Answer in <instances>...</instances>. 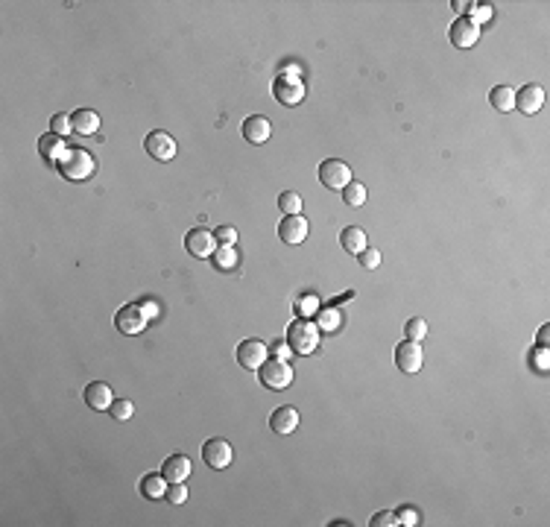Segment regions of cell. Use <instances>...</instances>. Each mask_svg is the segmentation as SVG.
<instances>
[{
	"label": "cell",
	"instance_id": "6da1fadb",
	"mask_svg": "<svg viewBox=\"0 0 550 527\" xmlns=\"http://www.w3.org/2000/svg\"><path fill=\"white\" fill-rule=\"evenodd\" d=\"M56 164H59L62 176H64V179H74V182H82V179L94 176V170H97L94 158H91L85 150H82V146H68V150L62 153V158H59Z\"/></svg>",
	"mask_w": 550,
	"mask_h": 527
},
{
	"label": "cell",
	"instance_id": "7a4b0ae2",
	"mask_svg": "<svg viewBox=\"0 0 550 527\" xmlns=\"http://www.w3.org/2000/svg\"><path fill=\"white\" fill-rule=\"evenodd\" d=\"M287 343H290V349L296 355L316 352V345H319V325L310 322V320H296L287 328Z\"/></svg>",
	"mask_w": 550,
	"mask_h": 527
},
{
	"label": "cell",
	"instance_id": "3957f363",
	"mask_svg": "<svg viewBox=\"0 0 550 527\" xmlns=\"http://www.w3.org/2000/svg\"><path fill=\"white\" fill-rule=\"evenodd\" d=\"M258 372H261V384L266 390H287L290 381H293V367L287 364V360H281V357L263 360V367Z\"/></svg>",
	"mask_w": 550,
	"mask_h": 527
},
{
	"label": "cell",
	"instance_id": "277c9868",
	"mask_svg": "<svg viewBox=\"0 0 550 527\" xmlns=\"http://www.w3.org/2000/svg\"><path fill=\"white\" fill-rule=\"evenodd\" d=\"M273 94H275L278 103L298 106L305 100V82H302V76H296V74H281L273 82Z\"/></svg>",
	"mask_w": 550,
	"mask_h": 527
},
{
	"label": "cell",
	"instance_id": "5b68a950",
	"mask_svg": "<svg viewBox=\"0 0 550 527\" xmlns=\"http://www.w3.org/2000/svg\"><path fill=\"white\" fill-rule=\"evenodd\" d=\"M319 182L331 191H343L348 182H352V167L340 158H328L319 164Z\"/></svg>",
	"mask_w": 550,
	"mask_h": 527
},
{
	"label": "cell",
	"instance_id": "8992f818",
	"mask_svg": "<svg viewBox=\"0 0 550 527\" xmlns=\"http://www.w3.org/2000/svg\"><path fill=\"white\" fill-rule=\"evenodd\" d=\"M114 325H118V331H121V334H129V337L141 334V331H144V325H146V314H144V308H141V305H135V302L123 305V308L118 310V317H114Z\"/></svg>",
	"mask_w": 550,
	"mask_h": 527
},
{
	"label": "cell",
	"instance_id": "52a82bcc",
	"mask_svg": "<svg viewBox=\"0 0 550 527\" xmlns=\"http://www.w3.org/2000/svg\"><path fill=\"white\" fill-rule=\"evenodd\" d=\"M266 343L263 340H258V337H249V340H243L240 345H238V360H240V367L243 369H261L263 367V360H266Z\"/></svg>",
	"mask_w": 550,
	"mask_h": 527
},
{
	"label": "cell",
	"instance_id": "ba28073f",
	"mask_svg": "<svg viewBox=\"0 0 550 527\" xmlns=\"http://www.w3.org/2000/svg\"><path fill=\"white\" fill-rule=\"evenodd\" d=\"M231 457H235V449L228 446L226 439H208L205 446H202V460H205V466H211V469H228V463H231Z\"/></svg>",
	"mask_w": 550,
	"mask_h": 527
},
{
	"label": "cell",
	"instance_id": "9c48e42d",
	"mask_svg": "<svg viewBox=\"0 0 550 527\" xmlns=\"http://www.w3.org/2000/svg\"><path fill=\"white\" fill-rule=\"evenodd\" d=\"M185 246H188V252L193 258H211L216 252V238L208 232L205 226H199V228H191V232H188Z\"/></svg>",
	"mask_w": 550,
	"mask_h": 527
},
{
	"label": "cell",
	"instance_id": "30bf717a",
	"mask_svg": "<svg viewBox=\"0 0 550 527\" xmlns=\"http://www.w3.org/2000/svg\"><path fill=\"white\" fill-rule=\"evenodd\" d=\"M144 146H146V153L153 156L156 161H170V158H176V141H173V135H167V132H161V129L149 132L146 141H144Z\"/></svg>",
	"mask_w": 550,
	"mask_h": 527
},
{
	"label": "cell",
	"instance_id": "8fae6325",
	"mask_svg": "<svg viewBox=\"0 0 550 527\" xmlns=\"http://www.w3.org/2000/svg\"><path fill=\"white\" fill-rule=\"evenodd\" d=\"M480 39V24H474V18H457L451 27V44L457 50H465V47H474Z\"/></svg>",
	"mask_w": 550,
	"mask_h": 527
},
{
	"label": "cell",
	"instance_id": "7c38bea8",
	"mask_svg": "<svg viewBox=\"0 0 550 527\" xmlns=\"http://www.w3.org/2000/svg\"><path fill=\"white\" fill-rule=\"evenodd\" d=\"M422 360H425V355H422V349H419V343H413V340H407V343H401L395 349V364H398V369L401 372H407V375H415L422 369Z\"/></svg>",
	"mask_w": 550,
	"mask_h": 527
},
{
	"label": "cell",
	"instance_id": "4fadbf2b",
	"mask_svg": "<svg viewBox=\"0 0 550 527\" xmlns=\"http://www.w3.org/2000/svg\"><path fill=\"white\" fill-rule=\"evenodd\" d=\"M278 238L284 243H290V246L302 243L308 238V220L302 217V214H287V217L281 220V226H278Z\"/></svg>",
	"mask_w": 550,
	"mask_h": 527
},
{
	"label": "cell",
	"instance_id": "5bb4252c",
	"mask_svg": "<svg viewBox=\"0 0 550 527\" xmlns=\"http://www.w3.org/2000/svg\"><path fill=\"white\" fill-rule=\"evenodd\" d=\"M544 106V88L542 85H524L515 94V109L521 114H536Z\"/></svg>",
	"mask_w": 550,
	"mask_h": 527
},
{
	"label": "cell",
	"instance_id": "9a60e30c",
	"mask_svg": "<svg viewBox=\"0 0 550 527\" xmlns=\"http://www.w3.org/2000/svg\"><path fill=\"white\" fill-rule=\"evenodd\" d=\"M270 135H273V123L266 118H261V114H252V118L243 121V138L249 144H266Z\"/></svg>",
	"mask_w": 550,
	"mask_h": 527
},
{
	"label": "cell",
	"instance_id": "2e32d148",
	"mask_svg": "<svg viewBox=\"0 0 550 527\" xmlns=\"http://www.w3.org/2000/svg\"><path fill=\"white\" fill-rule=\"evenodd\" d=\"M161 474H164V481H167V484L185 481V477L191 474V460H188L185 454H170L167 460H164Z\"/></svg>",
	"mask_w": 550,
	"mask_h": 527
},
{
	"label": "cell",
	"instance_id": "e0dca14e",
	"mask_svg": "<svg viewBox=\"0 0 550 527\" xmlns=\"http://www.w3.org/2000/svg\"><path fill=\"white\" fill-rule=\"evenodd\" d=\"M270 427H273L275 434H281V437L293 434L296 427H298V410H293V407H278L275 413L270 416Z\"/></svg>",
	"mask_w": 550,
	"mask_h": 527
},
{
	"label": "cell",
	"instance_id": "ac0fdd59",
	"mask_svg": "<svg viewBox=\"0 0 550 527\" xmlns=\"http://www.w3.org/2000/svg\"><path fill=\"white\" fill-rule=\"evenodd\" d=\"M85 402L94 407V410H111L114 404V395H111V387L103 384V381H94L85 387Z\"/></svg>",
	"mask_w": 550,
	"mask_h": 527
},
{
	"label": "cell",
	"instance_id": "d6986e66",
	"mask_svg": "<svg viewBox=\"0 0 550 527\" xmlns=\"http://www.w3.org/2000/svg\"><path fill=\"white\" fill-rule=\"evenodd\" d=\"M340 243H343V249L352 252V255H360L366 246H369V240H366V232H363L360 226H345L343 235H340Z\"/></svg>",
	"mask_w": 550,
	"mask_h": 527
},
{
	"label": "cell",
	"instance_id": "ffe728a7",
	"mask_svg": "<svg viewBox=\"0 0 550 527\" xmlns=\"http://www.w3.org/2000/svg\"><path fill=\"white\" fill-rule=\"evenodd\" d=\"M71 123H74V132H79V135H94L99 129V114L91 109H76L71 114Z\"/></svg>",
	"mask_w": 550,
	"mask_h": 527
},
{
	"label": "cell",
	"instance_id": "44dd1931",
	"mask_svg": "<svg viewBox=\"0 0 550 527\" xmlns=\"http://www.w3.org/2000/svg\"><path fill=\"white\" fill-rule=\"evenodd\" d=\"M164 484H167V481H164V474H158V472L144 474L141 477V495L149 498V501L164 498V492H167V486H164Z\"/></svg>",
	"mask_w": 550,
	"mask_h": 527
},
{
	"label": "cell",
	"instance_id": "7402d4cb",
	"mask_svg": "<svg viewBox=\"0 0 550 527\" xmlns=\"http://www.w3.org/2000/svg\"><path fill=\"white\" fill-rule=\"evenodd\" d=\"M39 150H41V156L47 158V161H59L62 158V153L68 150V144H62L59 141V135H53V132H50V135H41V141H39Z\"/></svg>",
	"mask_w": 550,
	"mask_h": 527
},
{
	"label": "cell",
	"instance_id": "603a6c76",
	"mask_svg": "<svg viewBox=\"0 0 550 527\" xmlns=\"http://www.w3.org/2000/svg\"><path fill=\"white\" fill-rule=\"evenodd\" d=\"M316 320H319V328L325 334H337L343 328V314L337 308H319L316 310Z\"/></svg>",
	"mask_w": 550,
	"mask_h": 527
},
{
	"label": "cell",
	"instance_id": "cb8c5ba5",
	"mask_svg": "<svg viewBox=\"0 0 550 527\" xmlns=\"http://www.w3.org/2000/svg\"><path fill=\"white\" fill-rule=\"evenodd\" d=\"M489 100H492V106L497 111H512L515 109V91L509 85H495L492 94H489Z\"/></svg>",
	"mask_w": 550,
	"mask_h": 527
},
{
	"label": "cell",
	"instance_id": "d4e9b609",
	"mask_svg": "<svg viewBox=\"0 0 550 527\" xmlns=\"http://www.w3.org/2000/svg\"><path fill=\"white\" fill-rule=\"evenodd\" d=\"M211 258H214V264H216L220 270H235V267H238V261H240L235 246H220V249H216Z\"/></svg>",
	"mask_w": 550,
	"mask_h": 527
},
{
	"label": "cell",
	"instance_id": "484cf974",
	"mask_svg": "<svg viewBox=\"0 0 550 527\" xmlns=\"http://www.w3.org/2000/svg\"><path fill=\"white\" fill-rule=\"evenodd\" d=\"M278 208H281V214H302V196H298L296 191H284L278 196Z\"/></svg>",
	"mask_w": 550,
	"mask_h": 527
},
{
	"label": "cell",
	"instance_id": "4316f807",
	"mask_svg": "<svg viewBox=\"0 0 550 527\" xmlns=\"http://www.w3.org/2000/svg\"><path fill=\"white\" fill-rule=\"evenodd\" d=\"M343 200H345V205L360 208V205L366 203V188H363L360 182H348V185L343 188Z\"/></svg>",
	"mask_w": 550,
	"mask_h": 527
},
{
	"label": "cell",
	"instance_id": "83f0119b",
	"mask_svg": "<svg viewBox=\"0 0 550 527\" xmlns=\"http://www.w3.org/2000/svg\"><path fill=\"white\" fill-rule=\"evenodd\" d=\"M404 334H407V340H413V343H422V340L427 337V322H425V320H419V317L407 320Z\"/></svg>",
	"mask_w": 550,
	"mask_h": 527
},
{
	"label": "cell",
	"instance_id": "f1b7e54d",
	"mask_svg": "<svg viewBox=\"0 0 550 527\" xmlns=\"http://www.w3.org/2000/svg\"><path fill=\"white\" fill-rule=\"evenodd\" d=\"M132 413H135V404H132L129 399H114V404H111V416L114 419L126 422V419H132Z\"/></svg>",
	"mask_w": 550,
	"mask_h": 527
},
{
	"label": "cell",
	"instance_id": "f546056e",
	"mask_svg": "<svg viewBox=\"0 0 550 527\" xmlns=\"http://www.w3.org/2000/svg\"><path fill=\"white\" fill-rule=\"evenodd\" d=\"M164 498H167L170 504H185V501H188V489H185V481L170 484V486H167V492H164Z\"/></svg>",
	"mask_w": 550,
	"mask_h": 527
},
{
	"label": "cell",
	"instance_id": "4dcf8cb0",
	"mask_svg": "<svg viewBox=\"0 0 550 527\" xmlns=\"http://www.w3.org/2000/svg\"><path fill=\"white\" fill-rule=\"evenodd\" d=\"M50 126H53V135H68V132H74L71 114H53V121H50Z\"/></svg>",
	"mask_w": 550,
	"mask_h": 527
},
{
	"label": "cell",
	"instance_id": "1f68e13d",
	"mask_svg": "<svg viewBox=\"0 0 550 527\" xmlns=\"http://www.w3.org/2000/svg\"><path fill=\"white\" fill-rule=\"evenodd\" d=\"M214 238L220 240L223 246H235V243H238V228H235V226H220V228L214 232Z\"/></svg>",
	"mask_w": 550,
	"mask_h": 527
},
{
	"label": "cell",
	"instance_id": "d6a6232c",
	"mask_svg": "<svg viewBox=\"0 0 550 527\" xmlns=\"http://www.w3.org/2000/svg\"><path fill=\"white\" fill-rule=\"evenodd\" d=\"M369 524L372 527H395L398 524V513H392V509H383V513H378Z\"/></svg>",
	"mask_w": 550,
	"mask_h": 527
},
{
	"label": "cell",
	"instance_id": "836d02e7",
	"mask_svg": "<svg viewBox=\"0 0 550 527\" xmlns=\"http://www.w3.org/2000/svg\"><path fill=\"white\" fill-rule=\"evenodd\" d=\"M360 264H363L366 270H375L378 264H380V252H378V249H369V246H366V249L360 252Z\"/></svg>",
	"mask_w": 550,
	"mask_h": 527
},
{
	"label": "cell",
	"instance_id": "e575fe53",
	"mask_svg": "<svg viewBox=\"0 0 550 527\" xmlns=\"http://www.w3.org/2000/svg\"><path fill=\"white\" fill-rule=\"evenodd\" d=\"M398 524L415 527V524H419V513H415L413 507H401V509H398Z\"/></svg>",
	"mask_w": 550,
	"mask_h": 527
},
{
	"label": "cell",
	"instance_id": "d590c367",
	"mask_svg": "<svg viewBox=\"0 0 550 527\" xmlns=\"http://www.w3.org/2000/svg\"><path fill=\"white\" fill-rule=\"evenodd\" d=\"M273 352H275V357H281V360H287L290 355H296V352L290 349V343H275V345H273Z\"/></svg>",
	"mask_w": 550,
	"mask_h": 527
},
{
	"label": "cell",
	"instance_id": "8d00e7d4",
	"mask_svg": "<svg viewBox=\"0 0 550 527\" xmlns=\"http://www.w3.org/2000/svg\"><path fill=\"white\" fill-rule=\"evenodd\" d=\"M536 367H539L542 372H547V352H544V345L536 352Z\"/></svg>",
	"mask_w": 550,
	"mask_h": 527
},
{
	"label": "cell",
	"instance_id": "74e56055",
	"mask_svg": "<svg viewBox=\"0 0 550 527\" xmlns=\"http://www.w3.org/2000/svg\"><path fill=\"white\" fill-rule=\"evenodd\" d=\"M489 18H492V9H489V6H480V9H477V21H489ZM477 21H474V24H477Z\"/></svg>",
	"mask_w": 550,
	"mask_h": 527
},
{
	"label": "cell",
	"instance_id": "f35d334b",
	"mask_svg": "<svg viewBox=\"0 0 550 527\" xmlns=\"http://www.w3.org/2000/svg\"><path fill=\"white\" fill-rule=\"evenodd\" d=\"M547 334H550V328L544 325V328H542V331H539V345H547Z\"/></svg>",
	"mask_w": 550,
	"mask_h": 527
},
{
	"label": "cell",
	"instance_id": "ab89813d",
	"mask_svg": "<svg viewBox=\"0 0 550 527\" xmlns=\"http://www.w3.org/2000/svg\"><path fill=\"white\" fill-rule=\"evenodd\" d=\"M472 6H474V4H460V0H454V9H457V12H469Z\"/></svg>",
	"mask_w": 550,
	"mask_h": 527
}]
</instances>
